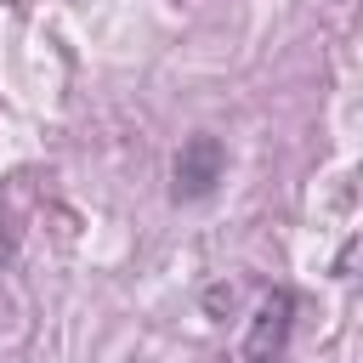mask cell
<instances>
[{
  "label": "cell",
  "mask_w": 363,
  "mask_h": 363,
  "mask_svg": "<svg viewBox=\"0 0 363 363\" xmlns=\"http://www.w3.org/2000/svg\"><path fill=\"white\" fill-rule=\"evenodd\" d=\"M170 193L176 199H210L216 193V182L227 176V147H221V136H210V130H199V136H187L182 147H176V164H170Z\"/></svg>",
  "instance_id": "obj_1"
},
{
  "label": "cell",
  "mask_w": 363,
  "mask_h": 363,
  "mask_svg": "<svg viewBox=\"0 0 363 363\" xmlns=\"http://www.w3.org/2000/svg\"><path fill=\"white\" fill-rule=\"evenodd\" d=\"M289 323H295V295L289 289H267L250 329H244V363H278L289 346Z\"/></svg>",
  "instance_id": "obj_2"
}]
</instances>
